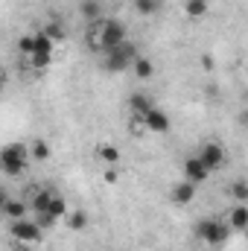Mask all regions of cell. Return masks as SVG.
<instances>
[{
    "label": "cell",
    "mask_w": 248,
    "mask_h": 251,
    "mask_svg": "<svg viewBox=\"0 0 248 251\" xmlns=\"http://www.w3.org/2000/svg\"><path fill=\"white\" fill-rule=\"evenodd\" d=\"M228 228H231V231H246L248 228V207L246 204H237V207L228 213Z\"/></svg>",
    "instance_id": "11"
},
{
    "label": "cell",
    "mask_w": 248,
    "mask_h": 251,
    "mask_svg": "<svg viewBox=\"0 0 248 251\" xmlns=\"http://www.w3.org/2000/svg\"><path fill=\"white\" fill-rule=\"evenodd\" d=\"M9 234L15 237V243H24V246H38L44 237V231L38 228L35 219H12Z\"/></svg>",
    "instance_id": "5"
},
{
    "label": "cell",
    "mask_w": 248,
    "mask_h": 251,
    "mask_svg": "<svg viewBox=\"0 0 248 251\" xmlns=\"http://www.w3.org/2000/svg\"><path fill=\"white\" fill-rule=\"evenodd\" d=\"M143 126H146L149 131L164 134V131H170V114H167V111H161L158 105H152V108L143 114Z\"/></svg>",
    "instance_id": "8"
},
{
    "label": "cell",
    "mask_w": 248,
    "mask_h": 251,
    "mask_svg": "<svg viewBox=\"0 0 248 251\" xmlns=\"http://www.w3.org/2000/svg\"><path fill=\"white\" fill-rule=\"evenodd\" d=\"M29 164V152L24 143H6L0 149V173L6 176H24Z\"/></svg>",
    "instance_id": "2"
},
{
    "label": "cell",
    "mask_w": 248,
    "mask_h": 251,
    "mask_svg": "<svg viewBox=\"0 0 248 251\" xmlns=\"http://www.w3.org/2000/svg\"><path fill=\"white\" fill-rule=\"evenodd\" d=\"M207 0H184V12L187 18H204L207 15Z\"/></svg>",
    "instance_id": "21"
},
{
    "label": "cell",
    "mask_w": 248,
    "mask_h": 251,
    "mask_svg": "<svg viewBox=\"0 0 248 251\" xmlns=\"http://www.w3.org/2000/svg\"><path fill=\"white\" fill-rule=\"evenodd\" d=\"M196 184H190V181H181V184H175L173 187V201L175 204H190L193 199H196Z\"/></svg>",
    "instance_id": "13"
},
{
    "label": "cell",
    "mask_w": 248,
    "mask_h": 251,
    "mask_svg": "<svg viewBox=\"0 0 248 251\" xmlns=\"http://www.w3.org/2000/svg\"><path fill=\"white\" fill-rule=\"evenodd\" d=\"M3 82H6V73H3V70H0V85H3Z\"/></svg>",
    "instance_id": "29"
},
{
    "label": "cell",
    "mask_w": 248,
    "mask_h": 251,
    "mask_svg": "<svg viewBox=\"0 0 248 251\" xmlns=\"http://www.w3.org/2000/svg\"><path fill=\"white\" fill-rule=\"evenodd\" d=\"M47 213H50L56 222H59V219L64 222V216H67V199H64L62 193H56V190H53V196H50V204H47Z\"/></svg>",
    "instance_id": "12"
},
{
    "label": "cell",
    "mask_w": 248,
    "mask_h": 251,
    "mask_svg": "<svg viewBox=\"0 0 248 251\" xmlns=\"http://www.w3.org/2000/svg\"><path fill=\"white\" fill-rule=\"evenodd\" d=\"M231 196L237 199V204H246V199H248V184H246V181H234V184H231Z\"/></svg>",
    "instance_id": "24"
},
{
    "label": "cell",
    "mask_w": 248,
    "mask_h": 251,
    "mask_svg": "<svg viewBox=\"0 0 248 251\" xmlns=\"http://www.w3.org/2000/svg\"><path fill=\"white\" fill-rule=\"evenodd\" d=\"M18 53L29 59V53H32V35H24V38H18Z\"/></svg>",
    "instance_id": "25"
},
{
    "label": "cell",
    "mask_w": 248,
    "mask_h": 251,
    "mask_svg": "<svg viewBox=\"0 0 248 251\" xmlns=\"http://www.w3.org/2000/svg\"><path fill=\"white\" fill-rule=\"evenodd\" d=\"M88 38H91V47H94V50L105 53V50H111V47H117V44L125 41V24L117 21V18H99V21L91 26Z\"/></svg>",
    "instance_id": "1"
},
{
    "label": "cell",
    "mask_w": 248,
    "mask_h": 251,
    "mask_svg": "<svg viewBox=\"0 0 248 251\" xmlns=\"http://www.w3.org/2000/svg\"><path fill=\"white\" fill-rule=\"evenodd\" d=\"M35 222H38V228H41V231H47V228H53V225H56V219H53L50 213H35Z\"/></svg>",
    "instance_id": "26"
},
{
    "label": "cell",
    "mask_w": 248,
    "mask_h": 251,
    "mask_svg": "<svg viewBox=\"0 0 248 251\" xmlns=\"http://www.w3.org/2000/svg\"><path fill=\"white\" fill-rule=\"evenodd\" d=\"M134 9L140 15H155L161 9V0H134Z\"/></svg>",
    "instance_id": "23"
},
{
    "label": "cell",
    "mask_w": 248,
    "mask_h": 251,
    "mask_svg": "<svg viewBox=\"0 0 248 251\" xmlns=\"http://www.w3.org/2000/svg\"><path fill=\"white\" fill-rule=\"evenodd\" d=\"M196 158L207 167V173L219 170V167L228 161V155H225V146H222V143H204V146L198 149V155H196Z\"/></svg>",
    "instance_id": "7"
},
{
    "label": "cell",
    "mask_w": 248,
    "mask_h": 251,
    "mask_svg": "<svg viewBox=\"0 0 248 251\" xmlns=\"http://www.w3.org/2000/svg\"><path fill=\"white\" fill-rule=\"evenodd\" d=\"M50 196H53V190H47V187L32 190V199H29V207H32V213H47Z\"/></svg>",
    "instance_id": "15"
},
{
    "label": "cell",
    "mask_w": 248,
    "mask_h": 251,
    "mask_svg": "<svg viewBox=\"0 0 248 251\" xmlns=\"http://www.w3.org/2000/svg\"><path fill=\"white\" fill-rule=\"evenodd\" d=\"M9 219H26V213H29V204L24 201V199H15V196H9L6 201H3V207H0Z\"/></svg>",
    "instance_id": "10"
},
{
    "label": "cell",
    "mask_w": 248,
    "mask_h": 251,
    "mask_svg": "<svg viewBox=\"0 0 248 251\" xmlns=\"http://www.w3.org/2000/svg\"><path fill=\"white\" fill-rule=\"evenodd\" d=\"M102 56H105V59H102V67H105V70H111V73H123V70L131 67V62H134L140 53H137V47H134L131 41H123V44L105 50Z\"/></svg>",
    "instance_id": "3"
},
{
    "label": "cell",
    "mask_w": 248,
    "mask_h": 251,
    "mask_svg": "<svg viewBox=\"0 0 248 251\" xmlns=\"http://www.w3.org/2000/svg\"><path fill=\"white\" fill-rule=\"evenodd\" d=\"M53 50H56V44H53L44 32H35V35H32V53H29V64H32V67H38V70H44L47 64L53 62Z\"/></svg>",
    "instance_id": "6"
},
{
    "label": "cell",
    "mask_w": 248,
    "mask_h": 251,
    "mask_svg": "<svg viewBox=\"0 0 248 251\" xmlns=\"http://www.w3.org/2000/svg\"><path fill=\"white\" fill-rule=\"evenodd\" d=\"M207 176H210V173H207V167H204L196 155L184 161V181H190V184H196V187H198V184H204V181H207Z\"/></svg>",
    "instance_id": "9"
},
{
    "label": "cell",
    "mask_w": 248,
    "mask_h": 251,
    "mask_svg": "<svg viewBox=\"0 0 248 251\" xmlns=\"http://www.w3.org/2000/svg\"><path fill=\"white\" fill-rule=\"evenodd\" d=\"M196 234H198V240H201V243H207V246L219 249V246H225V243H228L231 228H228V222L207 216V219H201V222L196 225Z\"/></svg>",
    "instance_id": "4"
},
{
    "label": "cell",
    "mask_w": 248,
    "mask_h": 251,
    "mask_svg": "<svg viewBox=\"0 0 248 251\" xmlns=\"http://www.w3.org/2000/svg\"><path fill=\"white\" fill-rule=\"evenodd\" d=\"M131 73H134V79H152L155 76V64L149 62L146 56H137L134 62H131V67H128Z\"/></svg>",
    "instance_id": "14"
},
{
    "label": "cell",
    "mask_w": 248,
    "mask_h": 251,
    "mask_svg": "<svg viewBox=\"0 0 248 251\" xmlns=\"http://www.w3.org/2000/svg\"><path fill=\"white\" fill-rule=\"evenodd\" d=\"M102 181H105V184H114V181H117V170H114V167H108V170H105V176H102Z\"/></svg>",
    "instance_id": "27"
},
{
    "label": "cell",
    "mask_w": 248,
    "mask_h": 251,
    "mask_svg": "<svg viewBox=\"0 0 248 251\" xmlns=\"http://www.w3.org/2000/svg\"><path fill=\"white\" fill-rule=\"evenodd\" d=\"M79 12H82L85 21H99L102 6H99V0H82V3H79Z\"/></svg>",
    "instance_id": "19"
},
{
    "label": "cell",
    "mask_w": 248,
    "mask_h": 251,
    "mask_svg": "<svg viewBox=\"0 0 248 251\" xmlns=\"http://www.w3.org/2000/svg\"><path fill=\"white\" fill-rule=\"evenodd\" d=\"M97 155H99V161L108 164V167H114V164L120 161V149H117L114 143H102V146L97 149Z\"/></svg>",
    "instance_id": "18"
},
{
    "label": "cell",
    "mask_w": 248,
    "mask_h": 251,
    "mask_svg": "<svg viewBox=\"0 0 248 251\" xmlns=\"http://www.w3.org/2000/svg\"><path fill=\"white\" fill-rule=\"evenodd\" d=\"M64 222H67L73 231H85V228H88V213H85V210H67Z\"/></svg>",
    "instance_id": "20"
},
{
    "label": "cell",
    "mask_w": 248,
    "mask_h": 251,
    "mask_svg": "<svg viewBox=\"0 0 248 251\" xmlns=\"http://www.w3.org/2000/svg\"><path fill=\"white\" fill-rule=\"evenodd\" d=\"M26 152H29V158H35V161H47V158H50V143L41 140V137H35V140L26 146Z\"/></svg>",
    "instance_id": "17"
},
{
    "label": "cell",
    "mask_w": 248,
    "mask_h": 251,
    "mask_svg": "<svg viewBox=\"0 0 248 251\" xmlns=\"http://www.w3.org/2000/svg\"><path fill=\"white\" fill-rule=\"evenodd\" d=\"M41 32H44L53 44H59V41H64V38H67V35H64V26H62V24H56V21H53V24H47Z\"/></svg>",
    "instance_id": "22"
},
{
    "label": "cell",
    "mask_w": 248,
    "mask_h": 251,
    "mask_svg": "<svg viewBox=\"0 0 248 251\" xmlns=\"http://www.w3.org/2000/svg\"><path fill=\"white\" fill-rule=\"evenodd\" d=\"M152 105H155V102H152L146 94H131V97H128V108H131L134 114H140V117H143Z\"/></svg>",
    "instance_id": "16"
},
{
    "label": "cell",
    "mask_w": 248,
    "mask_h": 251,
    "mask_svg": "<svg viewBox=\"0 0 248 251\" xmlns=\"http://www.w3.org/2000/svg\"><path fill=\"white\" fill-rule=\"evenodd\" d=\"M6 199H9V193H6V190L0 187V207H3V201H6Z\"/></svg>",
    "instance_id": "28"
}]
</instances>
